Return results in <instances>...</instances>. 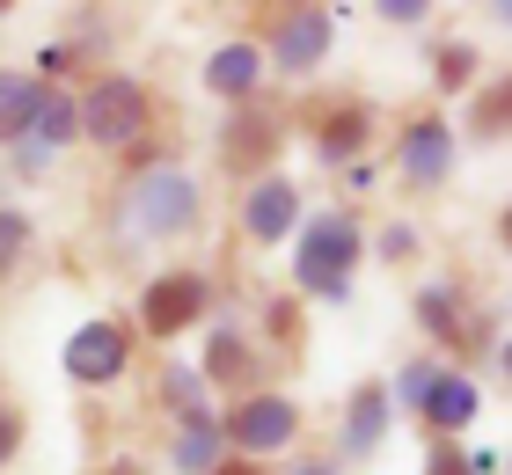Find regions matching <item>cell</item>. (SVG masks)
Segmentation results:
<instances>
[{
    "instance_id": "1",
    "label": "cell",
    "mask_w": 512,
    "mask_h": 475,
    "mask_svg": "<svg viewBox=\"0 0 512 475\" xmlns=\"http://www.w3.org/2000/svg\"><path fill=\"white\" fill-rule=\"evenodd\" d=\"M352 264H359V227L344 220V212L308 220V234H300V249H293V278L322 300H344L352 293Z\"/></svg>"
},
{
    "instance_id": "2",
    "label": "cell",
    "mask_w": 512,
    "mask_h": 475,
    "mask_svg": "<svg viewBox=\"0 0 512 475\" xmlns=\"http://www.w3.org/2000/svg\"><path fill=\"white\" fill-rule=\"evenodd\" d=\"M191 220H198V183L183 176V169L139 176V190H132V227L139 234H183Z\"/></svg>"
},
{
    "instance_id": "3",
    "label": "cell",
    "mask_w": 512,
    "mask_h": 475,
    "mask_svg": "<svg viewBox=\"0 0 512 475\" xmlns=\"http://www.w3.org/2000/svg\"><path fill=\"white\" fill-rule=\"evenodd\" d=\"M139 125H147V95H139V81H125V74H110L81 103V132L96 139V147H132Z\"/></svg>"
},
{
    "instance_id": "4",
    "label": "cell",
    "mask_w": 512,
    "mask_h": 475,
    "mask_svg": "<svg viewBox=\"0 0 512 475\" xmlns=\"http://www.w3.org/2000/svg\"><path fill=\"white\" fill-rule=\"evenodd\" d=\"M66 373H74V380L125 373V329L118 322H81L74 337H66Z\"/></svg>"
},
{
    "instance_id": "5",
    "label": "cell",
    "mask_w": 512,
    "mask_h": 475,
    "mask_svg": "<svg viewBox=\"0 0 512 475\" xmlns=\"http://www.w3.org/2000/svg\"><path fill=\"white\" fill-rule=\"evenodd\" d=\"M293 424H300L293 402L256 395V402H242V410L227 417V432H235V446H249V454H271V446H286V439H293Z\"/></svg>"
},
{
    "instance_id": "6",
    "label": "cell",
    "mask_w": 512,
    "mask_h": 475,
    "mask_svg": "<svg viewBox=\"0 0 512 475\" xmlns=\"http://www.w3.org/2000/svg\"><path fill=\"white\" fill-rule=\"evenodd\" d=\"M271 52H278V66H293V74H308V66H315L322 52H330V15H322V8H293L286 22H278Z\"/></svg>"
},
{
    "instance_id": "7",
    "label": "cell",
    "mask_w": 512,
    "mask_h": 475,
    "mask_svg": "<svg viewBox=\"0 0 512 475\" xmlns=\"http://www.w3.org/2000/svg\"><path fill=\"white\" fill-rule=\"evenodd\" d=\"M447 161H454L447 117H417V125L403 132V176L410 183H439V176H447Z\"/></svg>"
},
{
    "instance_id": "8",
    "label": "cell",
    "mask_w": 512,
    "mask_h": 475,
    "mask_svg": "<svg viewBox=\"0 0 512 475\" xmlns=\"http://www.w3.org/2000/svg\"><path fill=\"white\" fill-rule=\"evenodd\" d=\"M293 227H300V190H293L286 176L256 183V198H249V234H256V242H286Z\"/></svg>"
},
{
    "instance_id": "9",
    "label": "cell",
    "mask_w": 512,
    "mask_h": 475,
    "mask_svg": "<svg viewBox=\"0 0 512 475\" xmlns=\"http://www.w3.org/2000/svg\"><path fill=\"white\" fill-rule=\"evenodd\" d=\"M198 307H205V285L198 278H161V285H147V329H154V337H176Z\"/></svg>"
},
{
    "instance_id": "10",
    "label": "cell",
    "mask_w": 512,
    "mask_h": 475,
    "mask_svg": "<svg viewBox=\"0 0 512 475\" xmlns=\"http://www.w3.org/2000/svg\"><path fill=\"white\" fill-rule=\"evenodd\" d=\"M388 395L395 388H359L352 395V417H344V454H374L381 432H388Z\"/></svg>"
},
{
    "instance_id": "11",
    "label": "cell",
    "mask_w": 512,
    "mask_h": 475,
    "mask_svg": "<svg viewBox=\"0 0 512 475\" xmlns=\"http://www.w3.org/2000/svg\"><path fill=\"white\" fill-rule=\"evenodd\" d=\"M256 74H264V59H256L249 44H227V52H213V66H205V88L213 95H249Z\"/></svg>"
},
{
    "instance_id": "12",
    "label": "cell",
    "mask_w": 512,
    "mask_h": 475,
    "mask_svg": "<svg viewBox=\"0 0 512 475\" xmlns=\"http://www.w3.org/2000/svg\"><path fill=\"white\" fill-rule=\"evenodd\" d=\"M425 417L439 424V432H461V424L476 417V380H461V373H439V388L425 402Z\"/></svg>"
},
{
    "instance_id": "13",
    "label": "cell",
    "mask_w": 512,
    "mask_h": 475,
    "mask_svg": "<svg viewBox=\"0 0 512 475\" xmlns=\"http://www.w3.org/2000/svg\"><path fill=\"white\" fill-rule=\"evenodd\" d=\"M161 402H176L183 424H205V417H213V410H205V380H198L191 366H169V373H161Z\"/></svg>"
},
{
    "instance_id": "14",
    "label": "cell",
    "mask_w": 512,
    "mask_h": 475,
    "mask_svg": "<svg viewBox=\"0 0 512 475\" xmlns=\"http://www.w3.org/2000/svg\"><path fill=\"white\" fill-rule=\"evenodd\" d=\"M271 139H278V125H271L264 110H249V117H235V132H227L220 147H227V161H264Z\"/></svg>"
},
{
    "instance_id": "15",
    "label": "cell",
    "mask_w": 512,
    "mask_h": 475,
    "mask_svg": "<svg viewBox=\"0 0 512 475\" xmlns=\"http://www.w3.org/2000/svg\"><path fill=\"white\" fill-rule=\"evenodd\" d=\"M37 139H52V147H66V139L81 132V103H66V95H52L44 88V110H37V125H30Z\"/></svg>"
},
{
    "instance_id": "16",
    "label": "cell",
    "mask_w": 512,
    "mask_h": 475,
    "mask_svg": "<svg viewBox=\"0 0 512 475\" xmlns=\"http://www.w3.org/2000/svg\"><path fill=\"white\" fill-rule=\"evenodd\" d=\"M417 315H425L432 337H461V300L447 293V285H425V293H417Z\"/></svg>"
},
{
    "instance_id": "17",
    "label": "cell",
    "mask_w": 512,
    "mask_h": 475,
    "mask_svg": "<svg viewBox=\"0 0 512 475\" xmlns=\"http://www.w3.org/2000/svg\"><path fill=\"white\" fill-rule=\"evenodd\" d=\"M220 461V432H213V417L205 424H183V446H176V468H191V475H205Z\"/></svg>"
},
{
    "instance_id": "18",
    "label": "cell",
    "mask_w": 512,
    "mask_h": 475,
    "mask_svg": "<svg viewBox=\"0 0 512 475\" xmlns=\"http://www.w3.org/2000/svg\"><path fill=\"white\" fill-rule=\"evenodd\" d=\"M0 110H8V132H30V125H37V110H44V88L15 74L8 88H0Z\"/></svg>"
},
{
    "instance_id": "19",
    "label": "cell",
    "mask_w": 512,
    "mask_h": 475,
    "mask_svg": "<svg viewBox=\"0 0 512 475\" xmlns=\"http://www.w3.org/2000/svg\"><path fill=\"white\" fill-rule=\"evenodd\" d=\"M359 139H366V117L359 110H344L322 125V161H344V154H359Z\"/></svg>"
},
{
    "instance_id": "20",
    "label": "cell",
    "mask_w": 512,
    "mask_h": 475,
    "mask_svg": "<svg viewBox=\"0 0 512 475\" xmlns=\"http://www.w3.org/2000/svg\"><path fill=\"white\" fill-rule=\"evenodd\" d=\"M432 388H439V373H432L425 359L395 373V402H403V410H425V402H432Z\"/></svg>"
},
{
    "instance_id": "21",
    "label": "cell",
    "mask_w": 512,
    "mask_h": 475,
    "mask_svg": "<svg viewBox=\"0 0 512 475\" xmlns=\"http://www.w3.org/2000/svg\"><path fill=\"white\" fill-rule=\"evenodd\" d=\"M249 359H242V337H227V329H220V337L213 344H205V373H213V380H235Z\"/></svg>"
},
{
    "instance_id": "22",
    "label": "cell",
    "mask_w": 512,
    "mask_h": 475,
    "mask_svg": "<svg viewBox=\"0 0 512 475\" xmlns=\"http://www.w3.org/2000/svg\"><path fill=\"white\" fill-rule=\"evenodd\" d=\"M469 74H476V52L469 44H447V52H439V88H461Z\"/></svg>"
},
{
    "instance_id": "23",
    "label": "cell",
    "mask_w": 512,
    "mask_h": 475,
    "mask_svg": "<svg viewBox=\"0 0 512 475\" xmlns=\"http://www.w3.org/2000/svg\"><path fill=\"white\" fill-rule=\"evenodd\" d=\"M476 117H483V132H505V125H512V81H498L491 95H483Z\"/></svg>"
},
{
    "instance_id": "24",
    "label": "cell",
    "mask_w": 512,
    "mask_h": 475,
    "mask_svg": "<svg viewBox=\"0 0 512 475\" xmlns=\"http://www.w3.org/2000/svg\"><path fill=\"white\" fill-rule=\"evenodd\" d=\"M22 242H30V220H22V212H0V249L22 256Z\"/></svg>"
},
{
    "instance_id": "25",
    "label": "cell",
    "mask_w": 512,
    "mask_h": 475,
    "mask_svg": "<svg viewBox=\"0 0 512 475\" xmlns=\"http://www.w3.org/2000/svg\"><path fill=\"white\" fill-rule=\"evenodd\" d=\"M374 8H381L388 22H425V15H432V0H374Z\"/></svg>"
},
{
    "instance_id": "26",
    "label": "cell",
    "mask_w": 512,
    "mask_h": 475,
    "mask_svg": "<svg viewBox=\"0 0 512 475\" xmlns=\"http://www.w3.org/2000/svg\"><path fill=\"white\" fill-rule=\"evenodd\" d=\"M410 249H417V227H388V234H381V256H395V264H403Z\"/></svg>"
},
{
    "instance_id": "27",
    "label": "cell",
    "mask_w": 512,
    "mask_h": 475,
    "mask_svg": "<svg viewBox=\"0 0 512 475\" xmlns=\"http://www.w3.org/2000/svg\"><path fill=\"white\" fill-rule=\"evenodd\" d=\"M59 66H74V52H66V44H44V52H37V74H44V81H52V74H59Z\"/></svg>"
},
{
    "instance_id": "28",
    "label": "cell",
    "mask_w": 512,
    "mask_h": 475,
    "mask_svg": "<svg viewBox=\"0 0 512 475\" xmlns=\"http://www.w3.org/2000/svg\"><path fill=\"white\" fill-rule=\"evenodd\" d=\"M425 475H476V468H461V454H432Z\"/></svg>"
},
{
    "instance_id": "29",
    "label": "cell",
    "mask_w": 512,
    "mask_h": 475,
    "mask_svg": "<svg viewBox=\"0 0 512 475\" xmlns=\"http://www.w3.org/2000/svg\"><path fill=\"white\" fill-rule=\"evenodd\" d=\"M293 475H330V468H322V461H300V468H293Z\"/></svg>"
},
{
    "instance_id": "30",
    "label": "cell",
    "mask_w": 512,
    "mask_h": 475,
    "mask_svg": "<svg viewBox=\"0 0 512 475\" xmlns=\"http://www.w3.org/2000/svg\"><path fill=\"white\" fill-rule=\"evenodd\" d=\"M491 15H498V22H512V0H491Z\"/></svg>"
},
{
    "instance_id": "31",
    "label": "cell",
    "mask_w": 512,
    "mask_h": 475,
    "mask_svg": "<svg viewBox=\"0 0 512 475\" xmlns=\"http://www.w3.org/2000/svg\"><path fill=\"white\" fill-rule=\"evenodd\" d=\"M498 359H505V373H512V344H505V351H498Z\"/></svg>"
},
{
    "instance_id": "32",
    "label": "cell",
    "mask_w": 512,
    "mask_h": 475,
    "mask_svg": "<svg viewBox=\"0 0 512 475\" xmlns=\"http://www.w3.org/2000/svg\"><path fill=\"white\" fill-rule=\"evenodd\" d=\"M220 475H256V468H220Z\"/></svg>"
},
{
    "instance_id": "33",
    "label": "cell",
    "mask_w": 512,
    "mask_h": 475,
    "mask_svg": "<svg viewBox=\"0 0 512 475\" xmlns=\"http://www.w3.org/2000/svg\"><path fill=\"white\" fill-rule=\"evenodd\" d=\"M505 242H512V212H505Z\"/></svg>"
}]
</instances>
